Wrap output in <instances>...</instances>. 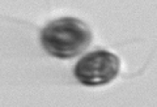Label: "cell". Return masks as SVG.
I'll return each instance as SVG.
<instances>
[{"mask_svg": "<svg viewBox=\"0 0 157 107\" xmlns=\"http://www.w3.org/2000/svg\"><path fill=\"white\" fill-rule=\"evenodd\" d=\"M92 42V33L85 22L75 17L51 21L41 31L42 47L58 59H71L84 52Z\"/></svg>", "mask_w": 157, "mask_h": 107, "instance_id": "obj_1", "label": "cell"}, {"mask_svg": "<svg viewBox=\"0 0 157 107\" xmlns=\"http://www.w3.org/2000/svg\"><path fill=\"white\" fill-rule=\"evenodd\" d=\"M119 69L121 60L115 54L106 50H97L78 59L73 73L82 85L102 86L114 80Z\"/></svg>", "mask_w": 157, "mask_h": 107, "instance_id": "obj_2", "label": "cell"}]
</instances>
